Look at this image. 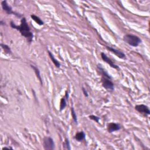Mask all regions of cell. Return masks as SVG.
I'll return each instance as SVG.
<instances>
[{"label": "cell", "instance_id": "obj_1", "mask_svg": "<svg viewBox=\"0 0 150 150\" xmlns=\"http://www.w3.org/2000/svg\"><path fill=\"white\" fill-rule=\"evenodd\" d=\"M10 25H11V28L13 29H15L17 31H18L20 33H21V35L25 38L28 42L31 43L32 42L34 35L32 32L31 31L25 18H22L21 21V24L19 25H17L14 22L11 21L10 23Z\"/></svg>", "mask_w": 150, "mask_h": 150}, {"label": "cell", "instance_id": "obj_2", "mask_svg": "<svg viewBox=\"0 0 150 150\" xmlns=\"http://www.w3.org/2000/svg\"><path fill=\"white\" fill-rule=\"evenodd\" d=\"M97 68L100 74L102 75L101 82L103 87L109 92H113L114 90V85L112 81V78L110 75L105 71L101 65H98Z\"/></svg>", "mask_w": 150, "mask_h": 150}, {"label": "cell", "instance_id": "obj_3", "mask_svg": "<svg viewBox=\"0 0 150 150\" xmlns=\"http://www.w3.org/2000/svg\"><path fill=\"white\" fill-rule=\"evenodd\" d=\"M124 41L133 47H137L141 43V39L138 36L131 35V34H127L123 37Z\"/></svg>", "mask_w": 150, "mask_h": 150}, {"label": "cell", "instance_id": "obj_4", "mask_svg": "<svg viewBox=\"0 0 150 150\" xmlns=\"http://www.w3.org/2000/svg\"><path fill=\"white\" fill-rule=\"evenodd\" d=\"M43 146L45 150H53L55 148V144L53 138L45 137L43 139Z\"/></svg>", "mask_w": 150, "mask_h": 150}, {"label": "cell", "instance_id": "obj_5", "mask_svg": "<svg viewBox=\"0 0 150 150\" xmlns=\"http://www.w3.org/2000/svg\"><path fill=\"white\" fill-rule=\"evenodd\" d=\"M1 6H2V8L4 10V11L8 15H14L19 18H21L22 17L21 15H20L18 13H17L14 11H13V8H11V7H10L7 2L6 1H3L1 2Z\"/></svg>", "mask_w": 150, "mask_h": 150}, {"label": "cell", "instance_id": "obj_6", "mask_svg": "<svg viewBox=\"0 0 150 150\" xmlns=\"http://www.w3.org/2000/svg\"><path fill=\"white\" fill-rule=\"evenodd\" d=\"M135 109L136 110L141 114H143L145 116H149L150 114V110L148 107L144 104H139L135 106Z\"/></svg>", "mask_w": 150, "mask_h": 150}, {"label": "cell", "instance_id": "obj_7", "mask_svg": "<svg viewBox=\"0 0 150 150\" xmlns=\"http://www.w3.org/2000/svg\"><path fill=\"white\" fill-rule=\"evenodd\" d=\"M122 129V126L116 123H110L107 124V130L109 133H112L115 131H119Z\"/></svg>", "mask_w": 150, "mask_h": 150}, {"label": "cell", "instance_id": "obj_8", "mask_svg": "<svg viewBox=\"0 0 150 150\" xmlns=\"http://www.w3.org/2000/svg\"><path fill=\"white\" fill-rule=\"evenodd\" d=\"M101 57H102V59L103 60V61H104L106 63L110 65V66L114 68V69H119L118 66L116 65L113 62L112 60L110 59L104 53H103V52L101 53Z\"/></svg>", "mask_w": 150, "mask_h": 150}, {"label": "cell", "instance_id": "obj_9", "mask_svg": "<svg viewBox=\"0 0 150 150\" xmlns=\"http://www.w3.org/2000/svg\"><path fill=\"white\" fill-rule=\"evenodd\" d=\"M106 48H107V49H108L110 52H111L112 53H113L115 55H116L118 57L122 59H126V55L122 51H119V50L116 49L112 47H110V46H106Z\"/></svg>", "mask_w": 150, "mask_h": 150}, {"label": "cell", "instance_id": "obj_10", "mask_svg": "<svg viewBox=\"0 0 150 150\" xmlns=\"http://www.w3.org/2000/svg\"><path fill=\"white\" fill-rule=\"evenodd\" d=\"M69 98V93L68 92L66 91L65 93V96L61 99V104H60V111H62L65 109L67 105V101Z\"/></svg>", "mask_w": 150, "mask_h": 150}, {"label": "cell", "instance_id": "obj_11", "mask_svg": "<svg viewBox=\"0 0 150 150\" xmlns=\"http://www.w3.org/2000/svg\"><path fill=\"white\" fill-rule=\"evenodd\" d=\"M48 54H49V56L50 57V58H51V59L52 60V61L53 62V63L55 65V66L57 67V68H59L60 67H61V63H60L59 62V61H57V60L56 59H55L54 55H53V54L52 52H50L49 51H48Z\"/></svg>", "mask_w": 150, "mask_h": 150}, {"label": "cell", "instance_id": "obj_12", "mask_svg": "<svg viewBox=\"0 0 150 150\" xmlns=\"http://www.w3.org/2000/svg\"><path fill=\"white\" fill-rule=\"evenodd\" d=\"M85 137H86V134L83 131H80L76 133L75 138L77 141H82L85 139Z\"/></svg>", "mask_w": 150, "mask_h": 150}, {"label": "cell", "instance_id": "obj_13", "mask_svg": "<svg viewBox=\"0 0 150 150\" xmlns=\"http://www.w3.org/2000/svg\"><path fill=\"white\" fill-rule=\"evenodd\" d=\"M31 67L33 69V70L34 71L36 75V77H38V79H39V81H40V83H41V85L42 86L43 85V82H42V78H41V74H40V71L39 69L35 66H34V65H31Z\"/></svg>", "mask_w": 150, "mask_h": 150}, {"label": "cell", "instance_id": "obj_14", "mask_svg": "<svg viewBox=\"0 0 150 150\" xmlns=\"http://www.w3.org/2000/svg\"><path fill=\"white\" fill-rule=\"evenodd\" d=\"M31 17L32 18V20H34V21L39 25H44V21H42V20L39 17L36 16V15L35 14H32L31 15Z\"/></svg>", "mask_w": 150, "mask_h": 150}, {"label": "cell", "instance_id": "obj_15", "mask_svg": "<svg viewBox=\"0 0 150 150\" xmlns=\"http://www.w3.org/2000/svg\"><path fill=\"white\" fill-rule=\"evenodd\" d=\"M63 147L64 149L70 150L71 149V144H70V142H69V140L68 138L65 139V140L63 144Z\"/></svg>", "mask_w": 150, "mask_h": 150}, {"label": "cell", "instance_id": "obj_16", "mask_svg": "<svg viewBox=\"0 0 150 150\" xmlns=\"http://www.w3.org/2000/svg\"><path fill=\"white\" fill-rule=\"evenodd\" d=\"M1 46L2 47V48L4 49V51H5V52L7 54H11V48H10L8 45L4 44H1Z\"/></svg>", "mask_w": 150, "mask_h": 150}, {"label": "cell", "instance_id": "obj_17", "mask_svg": "<svg viewBox=\"0 0 150 150\" xmlns=\"http://www.w3.org/2000/svg\"><path fill=\"white\" fill-rule=\"evenodd\" d=\"M71 114H72V118H73V120L74 122L77 124L78 123H77V115L76 114V112H75V110L74 108L72 107V108H71Z\"/></svg>", "mask_w": 150, "mask_h": 150}, {"label": "cell", "instance_id": "obj_18", "mask_svg": "<svg viewBox=\"0 0 150 150\" xmlns=\"http://www.w3.org/2000/svg\"><path fill=\"white\" fill-rule=\"evenodd\" d=\"M89 118L91 119L92 120H93L94 122H96V123H99V120H100V118L94 115H91L90 116H89Z\"/></svg>", "mask_w": 150, "mask_h": 150}, {"label": "cell", "instance_id": "obj_19", "mask_svg": "<svg viewBox=\"0 0 150 150\" xmlns=\"http://www.w3.org/2000/svg\"><path fill=\"white\" fill-rule=\"evenodd\" d=\"M82 91H83V93L84 95H85L86 97H88V96H89V94H88V93H87V91H86L85 88L82 87Z\"/></svg>", "mask_w": 150, "mask_h": 150}]
</instances>
